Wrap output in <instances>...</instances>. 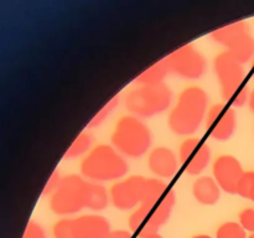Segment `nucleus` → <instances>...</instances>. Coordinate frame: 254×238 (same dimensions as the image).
<instances>
[{
	"mask_svg": "<svg viewBox=\"0 0 254 238\" xmlns=\"http://www.w3.org/2000/svg\"><path fill=\"white\" fill-rule=\"evenodd\" d=\"M213 69L221 87V96L226 103H231L242 89L245 71L242 63L233 59L227 51L221 52L215 57Z\"/></svg>",
	"mask_w": 254,
	"mask_h": 238,
	"instance_id": "1a4fd4ad",
	"label": "nucleus"
},
{
	"mask_svg": "<svg viewBox=\"0 0 254 238\" xmlns=\"http://www.w3.org/2000/svg\"><path fill=\"white\" fill-rule=\"evenodd\" d=\"M169 74V69L166 67L164 60L154 63L145 71L141 72L135 78V82L139 86H155V84L164 83V79Z\"/></svg>",
	"mask_w": 254,
	"mask_h": 238,
	"instance_id": "6ab92c4d",
	"label": "nucleus"
},
{
	"mask_svg": "<svg viewBox=\"0 0 254 238\" xmlns=\"http://www.w3.org/2000/svg\"><path fill=\"white\" fill-rule=\"evenodd\" d=\"M250 106H251V109L254 112V91L252 93V96H251V101H250Z\"/></svg>",
	"mask_w": 254,
	"mask_h": 238,
	"instance_id": "c756f323",
	"label": "nucleus"
},
{
	"mask_svg": "<svg viewBox=\"0 0 254 238\" xmlns=\"http://www.w3.org/2000/svg\"><path fill=\"white\" fill-rule=\"evenodd\" d=\"M240 225L246 231L254 232V210L253 208H246L240 213Z\"/></svg>",
	"mask_w": 254,
	"mask_h": 238,
	"instance_id": "bb28decb",
	"label": "nucleus"
},
{
	"mask_svg": "<svg viewBox=\"0 0 254 238\" xmlns=\"http://www.w3.org/2000/svg\"><path fill=\"white\" fill-rule=\"evenodd\" d=\"M93 135L88 131H82L64 153V159H76L83 155L91 149L93 144Z\"/></svg>",
	"mask_w": 254,
	"mask_h": 238,
	"instance_id": "aec40b11",
	"label": "nucleus"
},
{
	"mask_svg": "<svg viewBox=\"0 0 254 238\" xmlns=\"http://www.w3.org/2000/svg\"><path fill=\"white\" fill-rule=\"evenodd\" d=\"M254 186V173H243L237 183V193L245 198H250L251 191Z\"/></svg>",
	"mask_w": 254,
	"mask_h": 238,
	"instance_id": "5701e85b",
	"label": "nucleus"
},
{
	"mask_svg": "<svg viewBox=\"0 0 254 238\" xmlns=\"http://www.w3.org/2000/svg\"><path fill=\"white\" fill-rule=\"evenodd\" d=\"M119 104V97L114 96L113 98L109 99L108 103L103 107L102 109H99L98 113L93 117V119H91V121L88 123V128H94V126H99L102 123L106 121V119L113 113L114 111L117 109Z\"/></svg>",
	"mask_w": 254,
	"mask_h": 238,
	"instance_id": "4be33fe9",
	"label": "nucleus"
},
{
	"mask_svg": "<svg viewBox=\"0 0 254 238\" xmlns=\"http://www.w3.org/2000/svg\"><path fill=\"white\" fill-rule=\"evenodd\" d=\"M173 92L165 83L140 86L131 89L124 97L127 111L138 118H151L164 113L170 107Z\"/></svg>",
	"mask_w": 254,
	"mask_h": 238,
	"instance_id": "20e7f679",
	"label": "nucleus"
},
{
	"mask_svg": "<svg viewBox=\"0 0 254 238\" xmlns=\"http://www.w3.org/2000/svg\"><path fill=\"white\" fill-rule=\"evenodd\" d=\"M88 180L77 174L64 176L59 188L50 197V210L59 216H68L86 208Z\"/></svg>",
	"mask_w": 254,
	"mask_h": 238,
	"instance_id": "39448f33",
	"label": "nucleus"
},
{
	"mask_svg": "<svg viewBox=\"0 0 254 238\" xmlns=\"http://www.w3.org/2000/svg\"><path fill=\"white\" fill-rule=\"evenodd\" d=\"M192 193L195 200L201 205L213 206L220 201L221 187L211 176H201L193 182Z\"/></svg>",
	"mask_w": 254,
	"mask_h": 238,
	"instance_id": "dca6fc26",
	"label": "nucleus"
},
{
	"mask_svg": "<svg viewBox=\"0 0 254 238\" xmlns=\"http://www.w3.org/2000/svg\"><path fill=\"white\" fill-rule=\"evenodd\" d=\"M55 238H73L71 218H62L54 226Z\"/></svg>",
	"mask_w": 254,
	"mask_h": 238,
	"instance_id": "b1692460",
	"label": "nucleus"
},
{
	"mask_svg": "<svg viewBox=\"0 0 254 238\" xmlns=\"http://www.w3.org/2000/svg\"><path fill=\"white\" fill-rule=\"evenodd\" d=\"M176 203V195L169 190L165 197L151 210L139 206L128 220L131 232L139 238H146L159 233V230L170 220L171 212Z\"/></svg>",
	"mask_w": 254,
	"mask_h": 238,
	"instance_id": "423d86ee",
	"label": "nucleus"
},
{
	"mask_svg": "<svg viewBox=\"0 0 254 238\" xmlns=\"http://www.w3.org/2000/svg\"><path fill=\"white\" fill-rule=\"evenodd\" d=\"M237 126V116L232 106L226 103L213 104L206 116L208 135L217 141H227L232 138Z\"/></svg>",
	"mask_w": 254,
	"mask_h": 238,
	"instance_id": "9d476101",
	"label": "nucleus"
},
{
	"mask_svg": "<svg viewBox=\"0 0 254 238\" xmlns=\"http://www.w3.org/2000/svg\"><path fill=\"white\" fill-rule=\"evenodd\" d=\"M208 94L201 87L191 86L179 96L169 114L168 125L173 133L188 136L195 133L207 116Z\"/></svg>",
	"mask_w": 254,
	"mask_h": 238,
	"instance_id": "f257e3e1",
	"label": "nucleus"
},
{
	"mask_svg": "<svg viewBox=\"0 0 254 238\" xmlns=\"http://www.w3.org/2000/svg\"><path fill=\"white\" fill-rule=\"evenodd\" d=\"M146 238H163L161 237L160 235H159V233H156V235H153V236H149V237H146Z\"/></svg>",
	"mask_w": 254,
	"mask_h": 238,
	"instance_id": "2f4dec72",
	"label": "nucleus"
},
{
	"mask_svg": "<svg viewBox=\"0 0 254 238\" xmlns=\"http://www.w3.org/2000/svg\"><path fill=\"white\" fill-rule=\"evenodd\" d=\"M111 140L122 155L138 159L148 153L153 136L149 126L140 118L129 114L117 121Z\"/></svg>",
	"mask_w": 254,
	"mask_h": 238,
	"instance_id": "7ed1b4c3",
	"label": "nucleus"
},
{
	"mask_svg": "<svg viewBox=\"0 0 254 238\" xmlns=\"http://www.w3.org/2000/svg\"><path fill=\"white\" fill-rule=\"evenodd\" d=\"M111 196L107 192V188L101 182L88 181V191H87L86 208L92 211H103L109 203Z\"/></svg>",
	"mask_w": 254,
	"mask_h": 238,
	"instance_id": "a211bd4d",
	"label": "nucleus"
},
{
	"mask_svg": "<svg viewBox=\"0 0 254 238\" xmlns=\"http://www.w3.org/2000/svg\"><path fill=\"white\" fill-rule=\"evenodd\" d=\"M250 238H254V235H252V236H251V237Z\"/></svg>",
	"mask_w": 254,
	"mask_h": 238,
	"instance_id": "473e14b6",
	"label": "nucleus"
},
{
	"mask_svg": "<svg viewBox=\"0 0 254 238\" xmlns=\"http://www.w3.org/2000/svg\"><path fill=\"white\" fill-rule=\"evenodd\" d=\"M215 42L226 47V51L240 63L248 61L254 52V40L245 21L232 22L211 32Z\"/></svg>",
	"mask_w": 254,
	"mask_h": 238,
	"instance_id": "0eeeda50",
	"label": "nucleus"
},
{
	"mask_svg": "<svg viewBox=\"0 0 254 238\" xmlns=\"http://www.w3.org/2000/svg\"><path fill=\"white\" fill-rule=\"evenodd\" d=\"M211 148L198 138H189L181 143L179 158L189 175L197 176L210 165Z\"/></svg>",
	"mask_w": 254,
	"mask_h": 238,
	"instance_id": "f8f14e48",
	"label": "nucleus"
},
{
	"mask_svg": "<svg viewBox=\"0 0 254 238\" xmlns=\"http://www.w3.org/2000/svg\"><path fill=\"white\" fill-rule=\"evenodd\" d=\"M128 171V161L114 146L108 144L97 145L81 163L82 176L93 182L119 180Z\"/></svg>",
	"mask_w": 254,
	"mask_h": 238,
	"instance_id": "f03ea898",
	"label": "nucleus"
},
{
	"mask_svg": "<svg viewBox=\"0 0 254 238\" xmlns=\"http://www.w3.org/2000/svg\"><path fill=\"white\" fill-rule=\"evenodd\" d=\"M248 99V93L247 88H242L240 91V93L233 98V101L231 102V106L232 107H242L246 103V101Z\"/></svg>",
	"mask_w": 254,
	"mask_h": 238,
	"instance_id": "cd10ccee",
	"label": "nucleus"
},
{
	"mask_svg": "<svg viewBox=\"0 0 254 238\" xmlns=\"http://www.w3.org/2000/svg\"><path fill=\"white\" fill-rule=\"evenodd\" d=\"M73 238H107L112 232L111 223L99 215H84L71 218Z\"/></svg>",
	"mask_w": 254,
	"mask_h": 238,
	"instance_id": "4468645a",
	"label": "nucleus"
},
{
	"mask_svg": "<svg viewBox=\"0 0 254 238\" xmlns=\"http://www.w3.org/2000/svg\"><path fill=\"white\" fill-rule=\"evenodd\" d=\"M213 178L221 190L230 195L237 193V183L243 175V169L237 158L230 154L218 156L212 165Z\"/></svg>",
	"mask_w": 254,
	"mask_h": 238,
	"instance_id": "ddd939ff",
	"label": "nucleus"
},
{
	"mask_svg": "<svg viewBox=\"0 0 254 238\" xmlns=\"http://www.w3.org/2000/svg\"><path fill=\"white\" fill-rule=\"evenodd\" d=\"M62 178H64L61 176V174H60L57 170H55L54 173L51 174V176H50L47 183L45 185L44 190H42V195H44V196H47V195L51 196L52 193H54L55 191L59 188V186H60V183H61Z\"/></svg>",
	"mask_w": 254,
	"mask_h": 238,
	"instance_id": "a878e982",
	"label": "nucleus"
},
{
	"mask_svg": "<svg viewBox=\"0 0 254 238\" xmlns=\"http://www.w3.org/2000/svg\"><path fill=\"white\" fill-rule=\"evenodd\" d=\"M148 168L159 178H171L178 173L179 161L171 149L159 146L149 154Z\"/></svg>",
	"mask_w": 254,
	"mask_h": 238,
	"instance_id": "2eb2a0df",
	"label": "nucleus"
},
{
	"mask_svg": "<svg viewBox=\"0 0 254 238\" xmlns=\"http://www.w3.org/2000/svg\"><path fill=\"white\" fill-rule=\"evenodd\" d=\"M146 178L133 175L114 183L109 191L111 201L117 210L129 211L140 205Z\"/></svg>",
	"mask_w": 254,
	"mask_h": 238,
	"instance_id": "9b49d317",
	"label": "nucleus"
},
{
	"mask_svg": "<svg viewBox=\"0 0 254 238\" xmlns=\"http://www.w3.org/2000/svg\"><path fill=\"white\" fill-rule=\"evenodd\" d=\"M107 238H134V235L126 230H116L112 231Z\"/></svg>",
	"mask_w": 254,
	"mask_h": 238,
	"instance_id": "c85d7f7f",
	"label": "nucleus"
},
{
	"mask_svg": "<svg viewBox=\"0 0 254 238\" xmlns=\"http://www.w3.org/2000/svg\"><path fill=\"white\" fill-rule=\"evenodd\" d=\"M170 190L168 183L161 178H146L145 186H144L143 197H141V207L151 210L155 207Z\"/></svg>",
	"mask_w": 254,
	"mask_h": 238,
	"instance_id": "f3484780",
	"label": "nucleus"
},
{
	"mask_svg": "<svg viewBox=\"0 0 254 238\" xmlns=\"http://www.w3.org/2000/svg\"><path fill=\"white\" fill-rule=\"evenodd\" d=\"M216 238H247L246 230L237 222H225L218 227Z\"/></svg>",
	"mask_w": 254,
	"mask_h": 238,
	"instance_id": "412c9836",
	"label": "nucleus"
},
{
	"mask_svg": "<svg viewBox=\"0 0 254 238\" xmlns=\"http://www.w3.org/2000/svg\"><path fill=\"white\" fill-rule=\"evenodd\" d=\"M169 73H174L184 79H198L207 69V62L193 45H184L163 59Z\"/></svg>",
	"mask_w": 254,
	"mask_h": 238,
	"instance_id": "6e6552de",
	"label": "nucleus"
},
{
	"mask_svg": "<svg viewBox=\"0 0 254 238\" xmlns=\"http://www.w3.org/2000/svg\"><path fill=\"white\" fill-rule=\"evenodd\" d=\"M192 238H212V237H211V236H208V235H197V236H195V237H192Z\"/></svg>",
	"mask_w": 254,
	"mask_h": 238,
	"instance_id": "7c9ffc66",
	"label": "nucleus"
},
{
	"mask_svg": "<svg viewBox=\"0 0 254 238\" xmlns=\"http://www.w3.org/2000/svg\"><path fill=\"white\" fill-rule=\"evenodd\" d=\"M22 238H46V233H45L44 227L40 223L31 220L29 221L26 228H25Z\"/></svg>",
	"mask_w": 254,
	"mask_h": 238,
	"instance_id": "393cba45",
	"label": "nucleus"
}]
</instances>
